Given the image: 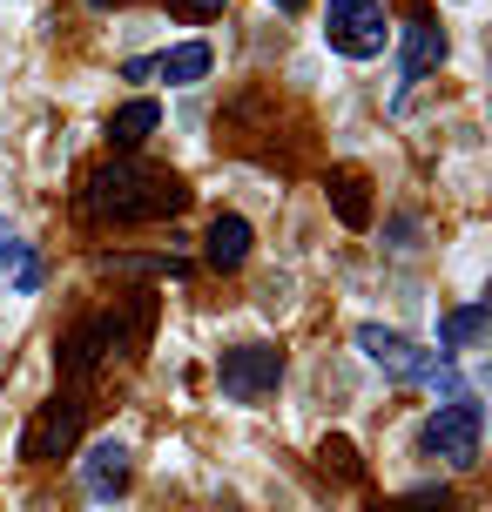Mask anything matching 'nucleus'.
Here are the masks:
<instances>
[{
    "mask_svg": "<svg viewBox=\"0 0 492 512\" xmlns=\"http://www.w3.org/2000/svg\"><path fill=\"white\" fill-rule=\"evenodd\" d=\"M156 122H162L156 102H122V108L102 122V135H108V149H142V142L156 135Z\"/></svg>",
    "mask_w": 492,
    "mask_h": 512,
    "instance_id": "f8f14e48",
    "label": "nucleus"
},
{
    "mask_svg": "<svg viewBox=\"0 0 492 512\" xmlns=\"http://www.w3.org/2000/svg\"><path fill=\"white\" fill-rule=\"evenodd\" d=\"M102 270H122V277H189V263L182 256H115Z\"/></svg>",
    "mask_w": 492,
    "mask_h": 512,
    "instance_id": "2eb2a0df",
    "label": "nucleus"
},
{
    "mask_svg": "<svg viewBox=\"0 0 492 512\" xmlns=\"http://www.w3.org/2000/svg\"><path fill=\"white\" fill-rule=\"evenodd\" d=\"M189 209V182L176 169H156V162H102L88 189H81V216L88 223H115V230H129V223H169Z\"/></svg>",
    "mask_w": 492,
    "mask_h": 512,
    "instance_id": "f257e3e1",
    "label": "nucleus"
},
{
    "mask_svg": "<svg viewBox=\"0 0 492 512\" xmlns=\"http://www.w3.org/2000/svg\"><path fill=\"white\" fill-rule=\"evenodd\" d=\"M486 317H492L486 304H466V310H452V317L439 324V351H445V358H452V351H466L472 337L486 331Z\"/></svg>",
    "mask_w": 492,
    "mask_h": 512,
    "instance_id": "4468645a",
    "label": "nucleus"
},
{
    "mask_svg": "<svg viewBox=\"0 0 492 512\" xmlns=\"http://www.w3.org/2000/svg\"><path fill=\"white\" fill-rule=\"evenodd\" d=\"M88 7H129V0H88ZM162 7L182 21H223L230 14V0H162Z\"/></svg>",
    "mask_w": 492,
    "mask_h": 512,
    "instance_id": "f3484780",
    "label": "nucleus"
},
{
    "mask_svg": "<svg viewBox=\"0 0 492 512\" xmlns=\"http://www.w3.org/2000/svg\"><path fill=\"white\" fill-rule=\"evenodd\" d=\"M324 41L344 61L385 54V7L378 0H324Z\"/></svg>",
    "mask_w": 492,
    "mask_h": 512,
    "instance_id": "0eeeda50",
    "label": "nucleus"
},
{
    "mask_svg": "<svg viewBox=\"0 0 492 512\" xmlns=\"http://www.w3.org/2000/svg\"><path fill=\"white\" fill-rule=\"evenodd\" d=\"M209 68H216V54H209V41H182V48L169 54H135V61H122V81H169V88H189V81H203Z\"/></svg>",
    "mask_w": 492,
    "mask_h": 512,
    "instance_id": "6e6552de",
    "label": "nucleus"
},
{
    "mask_svg": "<svg viewBox=\"0 0 492 512\" xmlns=\"http://www.w3.org/2000/svg\"><path fill=\"white\" fill-rule=\"evenodd\" d=\"M371 512H452V486H418V492L385 499V506H371Z\"/></svg>",
    "mask_w": 492,
    "mask_h": 512,
    "instance_id": "dca6fc26",
    "label": "nucleus"
},
{
    "mask_svg": "<svg viewBox=\"0 0 492 512\" xmlns=\"http://www.w3.org/2000/svg\"><path fill=\"white\" fill-rule=\"evenodd\" d=\"M81 432H88V391H61V398H48V405L27 418L21 452L27 459H61V452L81 445Z\"/></svg>",
    "mask_w": 492,
    "mask_h": 512,
    "instance_id": "423d86ee",
    "label": "nucleus"
},
{
    "mask_svg": "<svg viewBox=\"0 0 492 512\" xmlns=\"http://www.w3.org/2000/svg\"><path fill=\"white\" fill-rule=\"evenodd\" d=\"M358 351H364L371 364H385L391 378H405V384H432L439 398H459V391H466V378L452 371V358H432V351H418L412 337L385 331V324H358Z\"/></svg>",
    "mask_w": 492,
    "mask_h": 512,
    "instance_id": "7ed1b4c3",
    "label": "nucleus"
},
{
    "mask_svg": "<svg viewBox=\"0 0 492 512\" xmlns=\"http://www.w3.org/2000/svg\"><path fill=\"white\" fill-rule=\"evenodd\" d=\"M324 196H331L344 230H371V176L364 169H331L324 176Z\"/></svg>",
    "mask_w": 492,
    "mask_h": 512,
    "instance_id": "9d476101",
    "label": "nucleus"
},
{
    "mask_svg": "<svg viewBox=\"0 0 492 512\" xmlns=\"http://www.w3.org/2000/svg\"><path fill=\"white\" fill-rule=\"evenodd\" d=\"M142 324H149V297L81 317L75 331L61 337V378H68V391H81L88 378H102V371L122 358V351H135V337H129V331H142Z\"/></svg>",
    "mask_w": 492,
    "mask_h": 512,
    "instance_id": "f03ea898",
    "label": "nucleus"
},
{
    "mask_svg": "<svg viewBox=\"0 0 492 512\" xmlns=\"http://www.w3.org/2000/svg\"><path fill=\"white\" fill-rule=\"evenodd\" d=\"M216 384H223V398H236V405H263V398H277V384H284V351L263 344V337L230 344V351L216 358Z\"/></svg>",
    "mask_w": 492,
    "mask_h": 512,
    "instance_id": "39448f33",
    "label": "nucleus"
},
{
    "mask_svg": "<svg viewBox=\"0 0 492 512\" xmlns=\"http://www.w3.org/2000/svg\"><path fill=\"white\" fill-rule=\"evenodd\" d=\"M445 68V27L425 14V7H412V21H405V48H398V81L412 88V81L439 75Z\"/></svg>",
    "mask_w": 492,
    "mask_h": 512,
    "instance_id": "1a4fd4ad",
    "label": "nucleus"
},
{
    "mask_svg": "<svg viewBox=\"0 0 492 512\" xmlns=\"http://www.w3.org/2000/svg\"><path fill=\"white\" fill-rule=\"evenodd\" d=\"M122 486H129V445L122 438H102L88 452V499H115Z\"/></svg>",
    "mask_w": 492,
    "mask_h": 512,
    "instance_id": "9b49d317",
    "label": "nucleus"
},
{
    "mask_svg": "<svg viewBox=\"0 0 492 512\" xmlns=\"http://www.w3.org/2000/svg\"><path fill=\"white\" fill-rule=\"evenodd\" d=\"M479 445H486V411H479V398H445V405L425 418V432H418V452L452 465V472L479 465Z\"/></svg>",
    "mask_w": 492,
    "mask_h": 512,
    "instance_id": "20e7f679",
    "label": "nucleus"
},
{
    "mask_svg": "<svg viewBox=\"0 0 492 512\" xmlns=\"http://www.w3.org/2000/svg\"><path fill=\"white\" fill-rule=\"evenodd\" d=\"M243 256H250V223L243 216H216L209 236H203V263L209 270H236Z\"/></svg>",
    "mask_w": 492,
    "mask_h": 512,
    "instance_id": "ddd939ff",
    "label": "nucleus"
},
{
    "mask_svg": "<svg viewBox=\"0 0 492 512\" xmlns=\"http://www.w3.org/2000/svg\"><path fill=\"white\" fill-rule=\"evenodd\" d=\"M270 7H277V14H304V0H270Z\"/></svg>",
    "mask_w": 492,
    "mask_h": 512,
    "instance_id": "6ab92c4d",
    "label": "nucleus"
},
{
    "mask_svg": "<svg viewBox=\"0 0 492 512\" xmlns=\"http://www.w3.org/2000/svg\"><path fill=\"white\" fill-rule=\"evenodd\" d=\"M324 465L337 479H358V459H351V438H324Z\"/></svg>",
    "mask_w": 492,
    "mask_h": 512,
    "instance_id": "a211bd4d",
    "label": "nucleus"
}]
</instances>
